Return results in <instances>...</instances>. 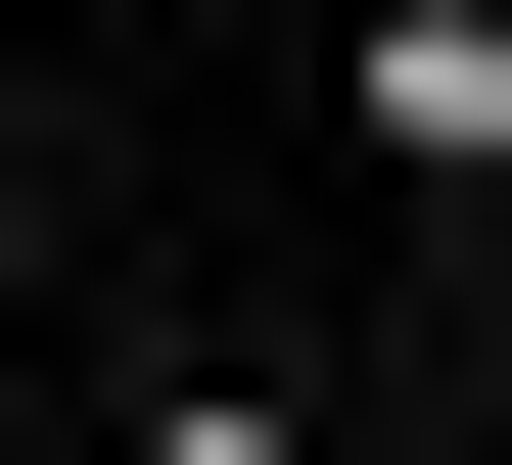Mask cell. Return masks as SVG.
<instances>
[{"label":"cell","mask_w":512,"mask_h":465,"mask_svg":"<svg viewBox=\"0 0 512 465\" xmlns=\"http://www.w3.org/2000/svg\"><path fill=\"white\" fill-rule=\"evenodd\" d=\"M140 465H326V419H140Z\"/></svg>","instance_id":"cell-1"}]
</instances>
